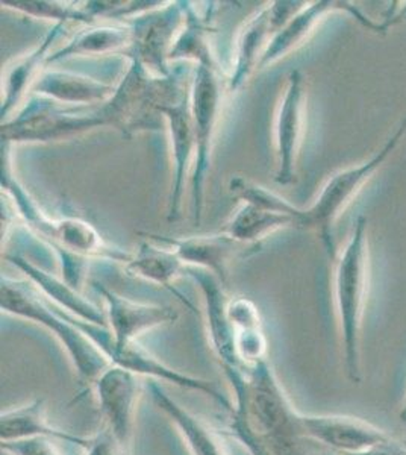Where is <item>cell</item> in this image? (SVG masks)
<instances>
[{"mask_svg": "<svg viewBox=\"0 0 406 455\" xmlns=\"http://www.w3.org/2000/svg\"><path fill=\"white\" fill-rule=\"evenodd\" d=\"M225 377L235 398L231 435L251 455H315L304 413L294 409L268 360L247 371H227Z\"/></svg>", "mask_w": 406, "mask_h": 455, "instance_id": "cell-1", "label": "cell"}, {"mask_svg": "<svg viewBox=\"0 0 406 455\" xmlns=\"http://www.w3.org/2000/svg\"><path fill=\"white\" fill-rule=\"evenodd\" d=\"M10 148V145L2 146V193L10 199L11 208L21 223L55 252L62 280L81 291L92 259H107L124 266L131 261L132 252L108 243L85 219L70 214L53 218L43 212L38 202L14 176Z\"/></svg>", "mask_w": 406, "mask_h": 455, "instance_id": "cell-2", "label": "cell"}, {"mask_svg": "<svg viewBox=\"0 0 406 455\" xmlns=\"http://www.w3.org/2000/svg\"><path fill=\"white\" fill-rule=\"evenodd\" d=\"M370 287V246L367 219H356L345 248L334 259V304L338 321L346 375L350 383L360 384L361 331Z\"/></svg>", "mask_w": 406, "mask_h": 455, "instance_id": "cell-3", "label": "cell"}, {"mask_svg": "<svg viewBox=\"0 0 406 455\" xmlns=\"http://www.w3.org/2000/svg\"><path fill=\"white\" fill-rule=\"evenodd\" d=\"M180 70L161 78L135 60L129 61L123 78L115 85L113 96L102 104L108 128L132 137L143 131L160 130L163 109L190 94Z\"/></svg>", "mask_w": 406, "mask_h": 455, "instance_id": "cell-4", "label": "cell"}, {"mask_svg": "<svg viewBox=\"0 0 406 455\" xmlns=\"http://www.w3.org/2000/svg\"><path fill=\"white\" fill-rule=\"evenodd\" d=\"M0 307L6 315L38 323L57 337L84 384L93 386L111 366L93 341L73 323L68 313L49 302L31 281L2 276Z\"/></svg>", "mask_w": 406, "mask_h": 455, "instance_id": "cell-5", "label": "cell"}, {"mask_svg": "<svg viewBox=\"0 0 406 455\" xmlns=\"http://www.w3.org/2000/svg\"><path fill=\"white\" fill-rule=\"evenodd\" d=\"M406 137V119L397 126L394 134L384 143L381 149L375 152L369 160L362 161L356 166L346 167L335 172L328 178L319 195L308 207L294 208V225L298 229L314 231L319 235L322 243L330 257H337L335 249L334 228L343 212L354 204L358 195L369 184L376 172L379 171L394 150L399 148Z\"/></svg>", "mask_w": 406, "mask_h": 455, "instance_id": "cell-6", "label": "cell"}, {"mask_svg": "<svg viewBox=\"0 0 406 455\" xmlns=\"http://www.w3.org/2000/svg\"><path fill=\"white\" fill-rule=\"evenodd\" d=\"M99 128H108L102 107H66L31 94L16 116L2 124V143H52L70 140Z\"/></svg>", "mask_w": 406, "mask_h": 455, "instance_id": "cell-7", "label": "cell"}, {"mask_svg": "<svg viewBox=\"0 0 406 455\" xmlns=\"http://www.w3.org/2000/svg\"><path fill=\"white\" fill-rule=\"evenodd\" d=\"M227 75L203 66H195L191 79L190 108L195 130V158L191 171V214L201 225L205 207V187L211 167L212 148L220 124L227 94Z\"/></svg>", "mask_w": 406, "mask_h": 455, "instance_id": "cell-8", "label": "cell"}, {"mask_svg": "<svg viewBox=\"0 0 406 455\" xmlns=\"http://www.w3.org/2000/svg\"><path fill=\"white\" fill-rule=\"evenodd\" d=\"M68 317L90 340L93 341L94 345L99 347V351L102 352L113 366L129 371L139 377L150 378V381H164V383L175 384L180 388L206 395L212 401L220 403L223 409L232 413L234 403L221 394L220 390L211 384V381L170 368L165 363L152 355L150 352L146 351L143 347H139V341L129 343L126 347H114L108 326L93 325L88 322L79 321L70 315Z\"/></svg>", "mask_w": 406, "mask_h": 455, "instance_id": "cell-9", "label": "cell"}, {"mask_svg": "<svg viewBox=\"0 0 406 455\" xmlns=\"http://www.w3.org/2000/svg\"><path fill=\"white\" fill-rule=\"evenodd\" d=\"M190 2H161L154 10L126 21L132 29V44L124 53L129 61L143 64L155 76H170V52L187 20Z\"/></svg>", "mask_w": 406, "mask_h": 455, "instance_id": "cell-10", "label": "cell"}, {"mask_svg": "<svg viewBox=\"0 0 406 455\" xmlns=\"http://www.w3.org/2000/svg\"><path fill=\"white\" fill-rule=\"evenodd\" d=\"M306 124V88L300 70L288 75L273 122V146L276 158L275 182L288 186L296 176V161Z\"/></svg>", "mask_w": 406, "mask_h": 455, "instance_id": "cell-11", "label": "cell"}, {"mask_svg": "<svg viewBox=\"0 0 406 455\" xmlns=\"http://www.w3.org/2000/svg\"><path fill=\"white\" fill-rule=\"evenodd\" d=\"M139 378L111 364L92 386L102 416V429L108 433L122 455L128 452L134 437L135 416L141 395Z\"/></svg>", "mask_w": 406, "mask_h": 455, "instance_id": "cell-12", "label": "cell"}, {"mask_svg": "<svg viewBox=\"0 0 406 455\" xmlns=\"http://www.w3.org/2000/svg\"><path fill=\"white\" fill-rule=\"evenodd\" d=\"M304 5L305 2H272L244 21L238 31L235 58L231 73L227 75V92H238L246 84L251 75L258 70L259 60L273 36Z\"/></svg>", "mask_w": 406, "mask_h": 455, "instance_id": "cell-13", "label": "cell"}, {"mask_svg": "<svg viewBox=\"0 0 406 455\" xmlns=\"http://www.w3.org/2000/svg\"><path fill=\"white\" fill-rule=\"evenodd\" d=\"M335 12L349 14L369 31L386 32L390 28L388 25L376 23L364 16L358 10V6L349 2H335V0H320V2H309V4L305 2V5L283 25V29L276 36H273L272 42L268 43L266 52L259 60L258 68L261 70V68H270L275 62L298 51L299 47L304 46L320 23Z\"/></svg>", "mask_w": 406, "mask_h": 455, "instance_id": "cell-14", "label": "cell"}, {"mask_svg": "<svg viewBox=\"0 0 406 455\" xmlns=\"http://www.w3.org/2000/svg\"><path fill=\"white\" fill-rule=\"evenodd\" d=\"M92 284L105 304V315L114 347H126L129 343L139 341V337L144 332L175 323L179 317L178 311L171 307L139 304L115 293L99 281H93Z\"/></svg>", "mask_w": 406, "mask_h": 455, "instance_id": "cell-15", "label": "cell"}, {"mask_svg": "<svg viewBox=\"0 0 406 455\" xmlns=\"http://www.w3.org/2000/svg\"><path fill=\"white\" fill-rule=\"evenodd\" d=\"M165 243L175 249L176 254L187 267H195L211 272L227 284L229 264L237 259L257 254L261 248L242 243L221 229L220 233L199 234L188 237H164Z\"/></svg>", "mask_w": 406, "mask_h": 455, "instance_id": "cell-16", "label": "cell"}, {"mask_svg": "<svg viewBox=\"0 0 406 455\" xmlns=\"http://www.w3.org/2000/svg\"><path fill=\"white\" fill-rule=\"evenodd\" d=\"M309 439L341 455L358 454L390 439L386 431L367 420L341 414H302Z\"/></svg>", "mask_w": 406, "mask_h": 455, "instance_id": "cell-17", "label": "cell"}, {"mask_svg": "<svg viewBox=\"0 0 406 455\" xmlns=\"http://www.w3.org/2000/svg\"><path fill=\"white\" fill-rule=\"evenodd\" d=\"M161 114L169 131L170 149L173 161V180L167 216L169 220H176L182 212L188 173L195 166V140L191 119L190 94H187L186 98L180 99L175 104L165 107Z\"/></svg>", "mask_w": 406, "mask_h": 455, "instance_id": "cell-18", "label": "cell"}, {"mask_svg": "<svg viewBox=\"0 0 406 455\" xmlns=\"http://www.w3.org/2000/svg\"><path fill=\"white\" fill-rule=\"evenodd\" d=\"M187 275L195 280L201 289L205 311L206 328L211 341L212 349L216 352L217 360L225 371H247L238 362L235 354L234 330L227 317V300L225 284L208 270L191 267Z\"/></svg>", "mask_w": 406, "mask_h": 455, "instance_id": "cell-19", "label": "cell"}, {"mask_svg": "<svg viewBox=\"0 0 406 455\" xmlns=\"http://www.w3.org/2000/svg\"><path fill=\"white\" fill-rule=\"evenodd\" d=\"M115 85L58 68H44L31 93L66 107H98L113 96Z\"/></svg>", "mask_w": 406, "mask_h": 455, "instance_id": "cell-20", "label": "cell"}, {"mask_svg": "<svg viewBox=\"0 0 406 455\" xmlns=\"http://www.w3.org/2000/svg\"><path fill=\"white\" fill-rule=\"evenodd\" d=\"M5 259L14 264L17 269L26 275L28 281L36 285V289L53 306L61 308L79 321L88 322L93 325L108 326L105 311L94 306L92 300L85 299L79 290L68 284L62 278L47 274L36 263L23 259L20 255L6 254Z\"/></svg>", "mask_w": 406, "mask_h": 455, "instance_id": "cell-21", "label": "cell"}, {"mask_svg": "<svg viewBox=\"0 0 406 455\" xmlns=\"http://www.w3.org/2000/svg\"><path fill=\"white\" fill-rule=\"evenodd\" d=\"M68 25L58 23L47 32L42 43H38L29 52L17 58L8 66L5 81L2 83V124L12 117V113L25 100L26 93L31 92L34 84L43 70L47 68V58L51 55L53 43L57 42Z\"/></svg>", "mask_w": 406, "mask_h": 455, "instance_id": "cell-22", "label": "cell"}, {"mask_svg": "<svg viewBox=\"0 0 406 455\" xmlns=\"http://www.w3.org/2000/svg\"><path fill=\"white\" fill-rule=\"evenodd\" d=\"M149 388L155 405L175 425L191 455H227L220 435L205 419L176 403L158 381H150Z\"/></svg>", "mask_w": 406, "mask_h": 455, "instance_id": "cell-23", "label": "cell"}, {"mask_svg": "<svg viewBox=\"0 0 406 455\" xmlns=\"http://www.w3.org/2000/svg\"><path fill=\"white\" fill-rule=\"evenodd\" d=\"M31 437H51V439L73 443L87 450L92 437H81L53 427L47 419L46 401L43 398L32 399L31 403L19 405L16 409H8L0 414V440L31 439Z\"/></svg>", "mask_w": 406, "mask_h": 455, "instance_id": "cell-24", "label": "cell"}, {"mask_svg": "<svg viewBox=\"0 0 406 455\" xmlns=\"http://www.w3.org/2000/svg\"><path fill=\"white\" fill-rule=\"evenodd\" d=\"M124 269L134 278H141L152 284L173 290V281L182 272H187V266L179 255L176 254L175 249L165 243L164 238L147 234V240L139 243ZM173 293H176L175 290Z\"/></svg>", "mask_w": 406, "mask_h": 455, "instance_id": "cell-25", "label": "cell"}, {"mask_svg": "<svg viewBox=\"0 0 406 455\" xmlns=\"http://www.w3.org/2000/svg\"><path fill=\"white\" fill-rule=\"evenodd\" d=\"M227 317L234 330L235 354L244 369L267 360V339L261 315L252 300L237 296L227 300Z\"/></svg>", "mask_w": 406, "mask_h": 455, "instance_id": "cell-26", "label": "cell"}, {"mask_svg": "<svg viewBox=\"0 0 406 455\" xmlns=\"http://www.w3.org/2000/svg\"><path fill=\"white\" fill-rule=\"evenodd\" d=\"M132 44V29L123 25H93L77 32L66 46L60 47L47 58V66L72 57L126 53Z\"/></svg>", "mask_w": 406, "mask_h": 455, "instance_id": "cell-27", "label": "cell"}, {"mask_svg": "<svg viewBox=\"0 0 406 455\" xmlns=\"http://www.w3.org/2000/svg\"><path fill=\"white\" fill-rule=\"evenodd\" d=\"M188 5L187 20L176 38L173 49L170 52V62L193 61L195 66H203L217 72H223L211 44V11L199 14L195 6Z\"/></svg>", "mask_w": 406, "mask_h": 455, "instance_id": "cell-28", "label": "cell"}, {"mask_svg": "<svg viewBox=\"0 0 406 455\" xmlns=\"http://www.w3.org/2000/svg\"><path fill=\"white\" fill-rule=\"evenodd\" d=\"M285 228H294V219L291 216L258 207L255 204L242 202L237 212L227 220L223 231L242 243L263 248L264 238Z\"/></svg>", "mask_w": 406, "mask_h": 455, "instance_id": "cell-29", "label": "cell"}, {"mask_svg": "<svg viewBox=\"0 0 406 455\" xmlns=\"http://www.w3.org/2000/svg\"><path fill=\"white\" fill-rule=\"evenodd\" d=\"M2 6L14 10L38 20H53L58 23H83L87 27L96 25L93 16L84 4L75 2H51V0H2Z\"/></svg>", "mask_w": 406, "mask_h": 455, "instance_id": "cell-30", "label": "cell"}, {"mask_svg": "<svg viewBox=\"0 0 406 455\" xmlns=\"http://www.w3.org/2000/svg\"><path fill=\"white\" fill-rule=\"evenodd\" d=\"M55 442L51 437L12 440L4 442L2 451L8 455H61Z\"/></svg>", "mask_w": 406, "mask_h": 455, "instance_id": "cell-31", "label": "cell"}, {"mask_svg": "<svg viewBox=\"0 0 406 455\" xmlns=\"http://www.w3.org/2000/svg\"><path fill=\"white\" fill-rule=\"evenodd\" d=\"M85 455H122L107 431L92 437V443L85 450Z\"/></svg>", "mask_w": 406, "mask_h": 455, "instance_id": "cell-32", "label": "cell"}, {"mask_svg": "<svg viewBox=\"0 0 406 455\" xmlns=\"http://www.w3.org/2000/svg\"><path fill=\"white\" fill-rule=\"evenodd\" d=\"M350 455H406V443L405 442H397V440L390 437L382 443L371 446L369 450Z\"/></svg>", "mask_w": 406, "mask_h": 455, "instance_id": "cell-33", "label": "cell"}, {"mask_svg": "<svg viewBox=\"0 0 406 455\" xmlns=\"http://www.w3.org/2000/svg\"><path fill=\"white\" fill-rule=\"evenodd\" d=\"M399 419H401L402 424L406 425V403H403L401 413H399Z\"/></svg>", "mask_w": 406, "mask_h": 455, "instance_id": "cell-34", "label": "cell"}, {"mask_svg": "<svg viewBox=\"0 0 406 455\" xmlns=\"http://www.w3.org/2000/svg\"><path fill=\"white\" fill-rule=\"evenodd\" d=\"M403 442H405V443H406V440H403Z\"/></svg>", "mask_w": 406, "mask_h": 455, "instance_id": "cell-35", "label": "cell"}]
</instances>
